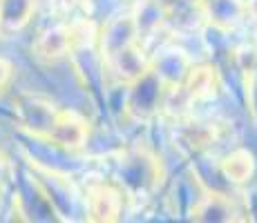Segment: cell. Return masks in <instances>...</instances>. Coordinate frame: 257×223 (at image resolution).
Masks as SVG:
<instances>
[{
	"label": "cell",
	"instance_id": "6da1fadb",
	"mask_svg": "<svg viewBox=\"0 0 257 223\" xmlns=\"http://www.w3.org/2000/svg\"><path fill=\"white\" fill-rule=\"evenodd\" d=\"M168 89H170V85H168L164 78L155 69H148L143 76H139L135 83L127 85L125 103H123L125 116L139 123L155 118L157 114L164 110Z\"/></svg>",
	"mask_w": 257,
	"mask_h": 223
},
{
	"label": "cell",
	"instance_id": "7a4b0ae2",
	"mask_svg": "<svg viewBox=\"0 0 257 223\" xmlns=\"http://www.w3.org/2000/svg\"><path fill=\"white\" fill-rule=\"evenodd\" d=\"M116 176L127 194H150L161 181V163L148 150L135 147V150H127L121 156Z\"/></svg>",
	"mask_w": 257,
	"mask_h": 223
},
{
	"label": "cell",
	"instance_id": "3957f363",
	"mask_svg": "<svg viewBox=\"0 0 257 223\" xmlns=\"http://www.w3.org/2000/svg\"><path fill=\"white\" fill-rule=\"evenodd\" d=\"M139 41V29L137 23L130 14H118V16L110 18L107 23L101 25V32H98V43H96V54L98 61L103 63V67L116 56L118 52H123L125 47Z\"/></svg>",
	"mask_w": 257,
	"mask_h": 223
},
{
	"label": "cell",
	"instance_id": "277c9868",
	"mask_svg": "<svg viewBox=\"0 0 257 223\" xmlns=\"http://www.w3.org/2000/svg\"><path fill=\"white\" fill-rule=\"evenodd\" d=\"M18 112H21L23 125L27 127L34 136L43 138V141H45L47 134L52 132L54 123H56L58 114H61V110H58L52 101H47V98H43V96H34V94H23V96L18 98Z\"/></svg>",
	"mask_w": 257,
	"mask_h": 223
},
{
	"label": "cell",
	"instance_id": "5b68a950",
	"mask_svg": "<svg viewBox=\"0 0 257 223\" xmlns=\"http://www.w3.org/2000/svg\"><path fill=\"white\" fill-rule=\"evenodd\" d=\"M87 136H90V125L85 118L72 110H61L45 141L56 147H63V150L78 152L85 147Z\"/></svg>",
	"mask_w": 257,
	"mask_h": 223
},
{
	"label": "cell",
	"instance_id": "8992f818",
	"mask_svg": "<svg viewBox=\"0 0 257 223\" xmlns=\"http://www.w3.org/2000/svg\"><path fill=\"white\" fill-rule=\"evenodd\" d=\"M76 45H74L72 23H58L41 32V36L32 43V54L41 61H61L65 56H72Z\"/></svg>",
	"mask_w": 257,
	"mask_h": 223
},
{
	"label": "cell",
	"instance_id": "52a82bcc",
	"mask_svg": "<svg viewBox=\"0 0 257 223\" xmlns=\"http://www.w3.org/2000/svg\"><path fill=\"white\" fill-rule=\"evenodd\" d=\"M85 203L90 221H116L123 210V192L110 183H101L90 187Z\"/></svg>",
	"mask_w": 257,
	"mask_h": 223
},
{
	"label": "cell",
	"instance_id": "ba28073f",
	"mask_svg": "<svg viewBox=\"0 0 257 223\" xmlns=\"http://www.w3.org/2000/svg\"><path fill=\"white\" fill-rule=\"evenodd\" d=\"M103 69L112 72L121 83L130 85V83H135L139 76H143L148 69H152V58L146 56L141 43H135V45H130V47H125L123 52H118Z\"/></svg>",
	"mask_w": 257,
	"mask_h": 223
},
{
	"label": "cell",
	"instance_id": "9c48e42d",
	"mask_svg": "<svg viewBox=\"0 0 257 223\" xmlns=\"http://www.w3.org/2000/svg\"><path fill=\"white\" fill-rule=\"evenodd\" d=\"M132 18L139 29V41L148 38L170 21V5L166 0H135Z\"/></svg>",
	"mask_w": 257,
	"mask_h": 223
},
{
	"label": "cell",
	"instance_id": "30bf717a",
	"mask_svg": "<svg viewBox=\"0 0 257 223\" xmlns=\"http://www.w3.org/2000/svg\"><path fill=\"white\" fill-rule=\"evenodd\" d=\"M152 69L170 87H179L186 83L188 74L192 69V61L186 56L181 49H166L157 58H152Z\"/></svg>",
	"mask_w": 257,
	"mask_h": 223
},
{
	"label": "cell",
	"instance_id": "8fae6325",
	"mask_svg": "<svg viewBox=\"0 0 257 223\" xmlns=\"http://www.w3.org/2000/svg\"><path fill=\"white\" fill-rule=\"evenodd\" d=\"M36 0H0V32H21L29 25Z\"/></svg>",
	"mask_w": 257,
	"mask_h": 223
},
{
	"label": "cell",
	"instance_id": "7c38bea8",
	"mask_svg": "<svg viewBox=\"0 0 257 223\" xmlns=\"http://www.w3.org/2000/svg\"><path fill=\"white\" fill-rule=\"evenodd\" d=\"M181 87H184V92L190 98H210L217 87L215 69L208 65H199V67L192 65L190 74H188L186 83Z\"/></svg>",
	"mask_w": 257,
	"mask_h": 223
},
{
	"label": "cell",
	"instance_id": "4fadbf2b",
	"mask_svg": "<svg viewBox=\"0 0 257 223\" xmlns=\"http://www.w3.org/2000/svg\"><path fill=\"white\" fill-rule=\"evenodd\" d=\"M190 219L197 221H230L233 219V207L230 203L219 194H208L190 210Z\"/></svg>",
	"mask_w": 257,
	"mask_h": 223
},
{
	"label": "cell",
	"instance_id": "5bb4252c",
	"mask_svg": "<svg viewBox=\"0 0 257 223\" xmlns=\"http://www.w3.org/2000/svg\"><path fill=\"white\" fill-rule=\"evenodd\" d=\"M221 172H224V176L233 183L248 181L250 174H253V156H250L246 150H237L221 161Z\"/></svg>",
	"mask_w": 257,
	"mask_h": 223
},
{
	"label": "cell",
	"instance_id": "9a60e30c",
	"mask_svg": "<svg viewBox=\"0 0 257 223\" xmlns=\"http://www.w3.org/2000/svg\"><path fill=\"white\" fill-rule=\"evenodd\" d=\"M206 9H208V18L219 27H230L235 21H239L237 0H210Z\"/></svg>",
	"mask_w": 257,
	"mask_h": 223
},
{
	"label": "cell",
	"instance_id": "2e32d148",
	"mask_svg": "<svg viewBox=\"0 0 257 223\" xmlns=\"http://www.w3.org/2000/svg\"><path fill=\"white\" fill-rule=\"evenodd\" d=\"M12 76H14V65L7 61V58L0 56V92H3V89L9 85Z\"/></svg>",
	"mask_w": 257,
	"mask_h": 223
},
{
	"label": "cell",
	"instance_id": "e0dca14e",
	"mask_svg": "<svg viewBox=\"0 0 257 223\" xmlns=\"http://www.w3.org/2000/svg\"><path fill=\"white\" fill-rule=\"evenodd\" d=\"M5 165H7V158H5V156H3V152H0V172L5 170Z\"/></svg>",
	"mask_w": 257,
	"mask_h": 223
},
{
	"label": "cell",
	"instance_id": "ac0fdd59",
	"mask_svg": "<svg viewBox=\"0 0 257 223\" xmlns=\"http://www.w3.org/2000/svg\"><path fill=\"white\" fill-rule=\"evenodd\" d=\"M166 3H170V0H166Z\"/></svg>",
	"mask_w": 257,
	"mask_h": 223
}]
</instances>
